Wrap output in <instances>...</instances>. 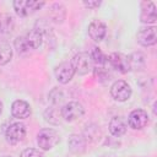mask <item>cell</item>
Returning <instances> with one entry per match:
<instances>
[{"label":"cell","instance_id":"obj_1","mask_svg":"<svg viewBox=\"0 0 157 157\" xmlns=\"http://www.w3.org/2000/svg\"><path fill=\"white\" fill-rule=\"evenodd\" d=\"M59 141H60L59 132L54 129L44 128V129L39 130V132L37 134V144H38L39 148H42L43 151L52 150L53 147H55L59 144Z\"/></svg>","mask_w":157,"mask_h":157},{"label":"cell","instance_id":"obj_2","mask_svg":"<svg viewBox=\"0 0 157 157\" xmlns=\"http://www.w3.org/2000/svg\"><path fill=\"white\" fill-rule=\"evenodd\" d=\"M70 63L75 70V74H78V75H87L88 72L93 71V67H94L91 54L86 52H81L74 55Z\"/></svg>","mask_w":157,"mask_h":157},{"label":"cell","instance_id":"obj_3","mask_svg":"<svg viewBox=\"0 0 157 157\" xmlns=\"http://www.w3.org/2000/svg\"><path fill=\"white\" fill-rule=\"evenodd\" d=\"M107 66L109 69H113L118 72L126 74L131 70V64H130V56L124 55L121 53H113L108 55L107 59Z\"/></svg>","mask_w":157,"mask_h":157},{"label":"cell","instance_id":"obj_4","mask_svg":"<svg viewBox=\"0 0 157 157\" xmlns=\"http://www.w3.org/2000/svg\"><path fill=\"white\" fill-rule=\"evenodd\" d=\"M43 5H44L43 1H34V0H16L12 2L15 12L21 17L32 15L33 12L39 10Z\"/></svg>","mask_w":157,"mask_h":157},{"label":"cell","instance_id":"obj_5","mask_svg":"<svg viewBox=\"0 0 157 157\" xmlns=\"http://www.w3.org/2000/svg\"><path fill=\"white\" fill-rule=\"evenodd\" d=\"M26 136V126L23 123L16 121V123H11L5 131V137L6 141L11 145H16L18 142H21Z\"/></svg>","mask_w":157,"mask_h":157},{"label":"cell","instance_id":"obj_6","mask_svg":"<svg viewBox=\"0 0 157 157\" xmlns=\"http://www.w3.org/2000/svg\"><path fill=\"white\" fill-rule=\"evenodd\" d=\"M83 113H85L83 105L76 101L69 102L61 108V118L66 121H75L80 119L83 115Z\"/></svg>","mask_w":157,"mask_h":157},{"label":"cell","instance_id":"obj_7","mask_svg":"<svg viewBox=\"0 0 157 157\" xmlns=\"http://www.w3.org/2000/svg\"><path fill=\"white\" fill-rule=\"evenodd\" d=\"M110 94L113 99L118 102H125L131 97V87L124 80L115 81L110 87Z\"/></svg>","mask_w":157,"mask_h":157},{"label":"cell","instance_id":"obj_8","mask_svg":"<svg viewBox=\"0 0 157 157\" xmlns=\"http://www.w3.org/2000/svg\"><path fill=\"white\" fill-rule=\"evenodd\" d=\"M137 42L142 47H151L155 45L157 42V29L155 26H145L141 27L136 34Z\"/></svg>","mask_w":157,"mask_h":157},{"label":"cell","instance_id":"obj_9","mask_svg":"<svg viewBox=\"0 0 157 157\" xmlns=\"http://www.w3.org/2000/svg\"><path fill=\"white\" fill-rule=\"evenodd\" d=\"M128 124L131 129L140 130L148 124V114L144 109H134L128 118Z\"/></svg>","mask_w":157,"mask_h":157},{"label":"cell","instance_id":"obj_10","mask_svg":"<svg viewBox=\"0 0 157 157\" xmlns=\"http://www.w3.org/2000/svg\"><path fill=\"white\" fill-rule=\"evenodd\" d=\"M54 74H55V77L58 80V82L65 85V83L71 81V78L75 75V70H74V67H72L70 61H64V63L59 64L55 67Z\"/></svg>","mask_w":157,"mask_h":157},{"label":"cell","instance_id":"obj_11","mask_svg":"<svg viewBox=\"0 0 157 157\" xmlns=\"http://www.w3.org/2000/svg\"><path fill=\"white\" fill-rule=\"evenodd\" d=\"M157 20V11L156 6L152 1H142L141 2V12H140V21L142 23H155Z\"/></svg>","mask_w":157,"mask_h":157},{"label":"cell","instance_id":"obj_12","mask_svg":"<svg viewBox=\"0 0 157 157\" xmlns=\"http://www.w3.org/2000/svg\"><path fill=\"white\" fill-rule=\"evenodd\" d=\"M31 105L22 99H16L11 104V114L16 119H26L31 115Z\"/></svg>","mask_w":157,"mask_h":157},{"label":"cell","instance_id":"obj_13","mask_svg":"<svg viewBox=\"0 0 157 157\" xmlns=\"http://www.w3.org/2000/svg\"><path fill=\"white\" fill-rule=\"evenodd\" d=\"M105 33H107V26L102 21L93 20L88 25V36L94 42H101L105 37Z\"/></svg>","mask_w":157,"mask_h":157},{"label":"cell","instance_id":"obj_14","mask_svg":"<svg viewBox=\"0 0 157 157\" xmlns=\"http://www.w3.org/2000/svg\"><path fill=\"white\" fill-rule=\"evenodd\" d=\"M23 37H25V39H26V42H27V44H28L31 50H34V49L39 48L42 42H43V32L40 29H38V28L31 29Z\"/></svg>","mask_w":157,"mask_h":157},{"label":"cell","instance_id":"obj_15","mask_svg":"<svg viewBox=\"0 0 157 157\" xmlns=\"http://www.w3.org/2000/svg\"><path fill=\"white\" fill-rule=\"evenodd\" d=\"M108 128H109V132L117 137H119L126 132V124H125L124 119L120 117H113L109 121Z\"/></svg>","mask_w":157,"mask_h":157},{"label":"cell","instance_id":"obj_16","mask_svg":"<svg viewBox=\"0 0 157 157\" xmlns=\"http://www.w3.org/2000/svg\"><path fill=\"white\" fill-rule=\"evenodd\" d=\"M67 145H69V148H70L71 152H74V153H81L86 148V140L81 135L74 134V135H71L69 137Z\"/></svg>","mask_w":157,"mask_h":157},{"label":"cell","instance_id":"obj_17","mask_svg":"<svg viewBox=\"0 0 157 157\" xmlns=\"http://www.w3.org/2000/svg\"><path fill=\"white\" fill-rule=\"evenodd\" d=\"M93 72H94V76L97 77V80L102 83H105L112 78L110 69L108 66H94Z\"/></svg>","mask_w":157,"mask_h":157},{"label":"cell","instance_id":"obj_18","mask_svg":"<svg viewBox=\"0 0 157 157\" xmlns=\"http://www.w3.org/2000/svg\"><path fill=\"white\" fill-rule=\"evenodd\" d=\"M12 58V48L6 42H0V65L7 64Z\"/></svg>","mask_w":157,"mask_h":157},{"label":"cell","instance_id":"obj_19","mask_svg":"<svg viewBox=\"0 0 157 157\" xmlns=\"http://www.w3.org/2000/svg\"><path fill=\"white\" fill-rule=\"evenodd\" d=\"M91 58L93 60V64L96 66H107V59L108 56L98 48V47H94L91 52Z\"/></svg>","mask_w":157,"mask_h":157},{"label":"cell","instance_id":"obj_20","mask_svg":"<svg viewBox=\"0 0 157 157\" xmlns=\"http://www.w3.org/2000/svg\"><path fill=\"white\" fill-rule=\"evenodd\" d=\"M13 29V18L10 15H1L0 16V33L9 34Z\"/></svg>","mask_w":157,"mask_h":157},{"label":"cell","instance_id":"obj_21","mask_svg":"<svg viewBox=\"0 0 157 157\" xmlns=\"http://www.w3.org/2000/svg\"><path fill=\"white\" fill-rule=\"evenodd\" d=\"M13 47H15L16 52H17L20 55H27V54H29V53L32 52V50L29 49V47H28V44H27V42H26V39H25L23 36L17 37V38L15 39Z\"/></svg>","mask_w":157,"mask_h":157},{"label":"cell","instance_id":"obj_22","mask_svg":"<svg viewBox=\"0 0 157 157\" xmlns=\"http://www.w3.org/2000/svg\"><path fill=\"white\" fill-rule=\"evenodd\" d=\"M60 12L65 13V7L61 4H54L52 6V9H50V16H52L53 21H55L56 23H61L64 21V18H65V17L60 16Z\"/></svg>","mask_w":157,"mask_h":157},{"label":"cell","instance_id":"obj_23","mask_svg":"<svg viewBox=\"0 0 157 157\" xmlns=\"http://www.w3.org/2000/svg\"><path fill=\"white\" fill-rule=\"evenodd\" d=\"M60 117H61V109H60V110H56L54 107L48 108V109L44 112V118H45V120L49 121V123H52V124H53V119H54V118H56V119L60 121V119H59Z\"/></svg>","mask_w":157,"mask_h":157},{"label":"cell","instance_id":"obj_24","mask_svg":"<svg viewBox=\"0 0 157 157\" xmlns=\"http://www.w3.org/2000/svg\"><path fill=\"white\" fill-rule=\"evenodd\" d=\"M20 157H44L43 153L37 148H26L21 152Z\"/></svg>","mask_w":157,"mask_h":157},{"label":"cell","instance_id":"obj_25","mask_svg":"<svg viewBox=\"0 0 157 157\" xmlns=\"http://www.w3.org/2000/svg\"><path fill=\"white\" fill-rule=\"evenodd\" d=\"M101 1L98 0H88V1H83V5L88 9H96V7H99L101 6Z\"/></svg>","mask_w":157,"mask_h":157},{"label":"cell","instance_id":"obj_26","mask_svg":"<svg viewBox=\"0 0 157 157\" xmlns=\"http://www.w3.org/2000/svg\"><path fill=\"white\" fill-rule=\"evenodd\" d=\"M2 113V102L0 101V114Z\"/></svg>","mask_w":157,"mask_h":157},{"label":"cell","instance_id":"obj_27","mask_svg":"<svg viewBox=\"0 0 157 157\" xmlns=\"http://www.w3.org/2000/svg\"><path fill=\"white\" fill-rule=\"evenodd\" d=\"M2 157H11V156H2Z\"/></svg>","mask_w":157,"mask_h":157}]
</instances>
